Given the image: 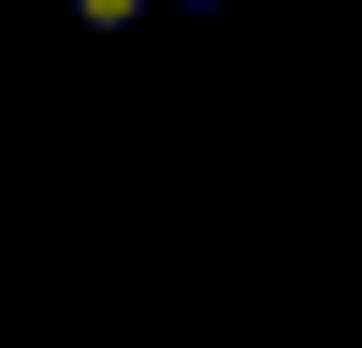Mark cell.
Instances as JSON below:
<instances>
[{
    "mask_svg": "<svg viewBox=\"0 0 362 348\" xmlns=\"http://www.w3.org/2000/svg\"><path fill=\"white\" fill-rule=\"evenodd\" d=\"M160 15H232V0H160Z\"/></svg>",
    "mask_w": 362,
    "mask_h": 348,
    "instance_id": "cell-1",
    "label": "cell"
}]
</instances>
